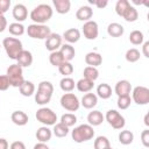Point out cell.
I'll use <instances>...</instances> for the list:
<instances>
[{"label": "cell", "mask_w": 149, "mask_h": 149, "mask_svg": "<svg viewBox=\"0 0 149 149\" xmlns=\"http://www.w3.org/2000/svg\"><path fill=\"white\" fill-rule=\"evenodd\" d=\"M54 14V9L48 3H40L30 12V19L34 21V23L37 24H44L48 22Z\"/></svg>", "instance_id": "cell-1"}, {"label": "cell", "mask_w": 149, "mask_h": 149, "mask_svg": "<svg viewBox=\"0 0 149 149\" xmlns=\"http://www.w3.org/2000/svg\"><path fill=\"white\" fill-rule=\"evenodd\" d=\"M54 93V85L48 81V80H43L38 84L37 87V92L35 93V101L37 105H47L48 102H50L51 97Z\"/></svg>", "instance_id": "cell-2"}, {"label": "cell", "mask_w": 149, "mask_h": 149, "mask_svg": "<svg viewBox=\"0 0 149 149\" xmlns=\"http://www.w3.org/2000/svg\"><path fill=\"white\" fill-rule=\"evenodd\" d=\"M71 136L74 142L83 143V142H86V141L93 139L94 130H93V127L90 126L88 123H83V125H79L78 127L73 128V130L71 132Z\"/></svg>", "instance_id": "cell-3"}, {"label": "cell", "mask_w": 149, "mask_h": 149, "mask_svg": "<svg viewBox=\"0 0 149 149\" xmlns=\"http://www.w3.org/2000/svg\"><path fill=\"white\" fill-rule=\"evenodd\" d=\"M2 47L10 59H16L19 54L23 50L22 42L16 37H5L2 41Z\"/></svg>", "instance_id": "cell-4"}, {"label": "cell", "mask_w": 149, "mask_h": 149, "mask_svg": "<svg viewBox=\"0 0 149 149\" xmlns=\"http://www.w3.org/2000/svg\"><path fill=\"white\" fill-rule=\"evenodd\" d=\"M6 76H7L8 80H9L10 86H13V87H20L23 84V81H24L22 68L20 65H17V64L9 65L7 68Z\"/></svg>", "instance_id": "cell-5"}, {"label": "cell", "mask_w": 149, "mask_h": 149, "mask_svg": "<svg viewBox=\"0 0 149 149\" xmlns=\"http://www.w3.org/2000/svg\"><path fill=\"white\" fill-rule=\"evenodd\" d=\"M35 118H36V120L38 122L43 123L47 127L48 126H54V125L57 123L56 122L57 121V114L52 109H50L48 107H41V108H38L36 111Z\"/></svg>", "instance_id": "cell-6"}, {"label": "cell", "mask_w": 149, "mask_h": 149, "mask_svg": "<svg viewBox=\"0 0 149 149\" xmlns=\"http://www.w3.org/2000/svg\"><path fill=\"white\" fill-rule=\"evenodd\" d=\"M27 34L29 37L35 38V40H45L50 34L51 30L48 26L45 24H37V23H33L29 24L27 28Z\"/></svg>", "instance_id": "cell-7"}, {"label": "cell", "mask_w": 149, "mask_h": 149, "mask_svg": "<svg viewBox=\"0 0 149 149\" xmlns=\"http://www.w3.org/2000/svg\"><path fill=\"white\" fill-rule=\"evenodd\" d=\"M61 106L69 112H76V111H78V108L80 106V101L76 94L64 93L61 97Z\"/></svg>", "instance_id": "cell-8"}, {"label": "cell", "mask_w": 149, "mask_h": 149, "mask_svg": "<svg viewBox=\"0 0 149 149\" xmlns=\"http://www.w3.org/2000/svg\"><path fill=\"white\" fill-rule=\"evenodd\" d=\"M105 119L108 122V125L112 126L114 129H122L125 127V125H126L125 118L115 109L107 111V113L105 115Z\"/></svg>", "instance_id": "cell-9"}, {"label": "cell", "mask_w": 149, "mask_h": 149, "mask_svg": "<svg viewBox=\"0 0 149 149\" xmlns=\"http://www.w3.org/2000/svg\"><path fill=\"white\" fill-rule=\"evenodd\" d=\"M133 101L137 105H147L149 102V88L146 86H136L132 92Z\"/></svg>", "instance_id": "cell-10"}, {"label": "cell", "mask_w": 149, "mask_h": 149, "mask_svg": "<svg viewBox=\"0 0 149 149\" xmlns=\"http://www.w3.org/2000/svg\"><path fill=\"white\" fill-rule=\"evenodd\" d=\"M81 28H83L84 37L87 40H95L99 35V27L95 21L90 20V21L85 22Z\"/></svg>", "instance_id": "cell-11"}, {"label": "cell", "mask_w": 149, "mask_h": 149, "mask_svg": "<svg viewBox=\"0 0 149 149\" xmlns=\"http://www.w3.org/2000/svg\"><path fill=\"white\" fill-rule=\"evenodd\" d=\"M62 36L56 33H51L47 38H45V48L50 52L52 51H58V49L62 45Z\"/></svg>", "instance_id": "cell-12"}, {"label": "cell", "mask_w": 149, "mask_h": 149, "mask_svg": "<svg viewBox=\"0 0 149 149\" xmlns=\"http://www.w3.org/2000/svg\"><path fill=\"white\" fill-rule=\"evenodd\" d=\"M130 91H132V85L128 80L126 79H122V80H119L116 84H115V87H114V92L118 97H125V95H129L130 94Z\"/></svg>", "instance_id": "cell-13"}, {"label": "cell", "mask_w": 149, "mask_h": 149, "mask_svg": "<svg viewBox=\"0 0 149 149\" xmlns=\"http://www.w3.org/2000/svg\"><path fill=\"white\" fill-rule=\"evenodd\" d=\"M12 14H13V17L19 22L21 23L22 21H24L28 16V10H27V7L23 5V3H16L14 5L13 7V10H12Z\"/></svg>", "instance_id": "cell-14"}, {"label": "cell", "mask_w": 149, "mask_h": 149, "mask_svg": "<svg viewBox=\"0 0 149 149\" xmlns=\"http://www.w3.org/2000/svg\"><path fill=\"white\" fill-rule=\"evenodd\" d=\"M16 62H17L16 64L20 65L21 68H29L33 64V54L23 49L16 57Z\"/></svg>", "instance_id": "cell-15"}, {"label": "cell", "mask_w": 149, "mask_h": 149, "mask_svg": "<svg viewBox=\"0 0 149 149\" xmlns=\"http://www.w3.org/2000/svg\"><path fill=\"white\" fill-rule=\"evenodd\" d=\"M85 63L87 64V66L97 68V66L101 65V63H102V56L99 52H95V51L87 52L86 56H85Z\"/></svg>", "instance_id": "cell-16"}, {"label": "cell", "mask_w": 149, "mask_h": 149, "mask_svg": "<svg viewBox=\"0 0 149 149\" xmlns=\"http://www.w3.org/2000/svg\"><path fill=\"white\" fill-rule=\"evenodd\" d=\"M10 120L13 121L14 125L16 126H26L28 123V115L23 111H14L10 115Z\"/></svg>", "instance_id": "cell-17"}, {"label": "cell", "mask_w": 149, "mask_h": 149, "mask_svg": "<svg viewBox=\"0 0 149 149\" xmlns=\"http://www.w3.org/2000/svg\"><path fill=\"white\" fill-rule=\"evenodd\" d=\"M35 136H36V139L38 140V142L47 143L48 141H50V140H51V136H52V130H51L50 128H48L47 126H42V127L37 128Z\"/></svg>", "instance_id": "cell-18"}, {"label": "cell", "mask_w": 149, "mask_h": 149, "mask_svg": "<svg viewBox=\"0 0 149 149\" xmlns=\"http://www.w3.org/2000/svg\"><path fill=\"white\" fill-rule=\"evenodd\" d=\"M93 15V9L90 7V6H81L77 9L76 12V17L79 20V21H90L91 17Z\"/></svg>", "instance_id": "cell-19"}, {"label": "cell", "mask_w": 149, "mask_h": 149, "mask_svg": "<svg viewBox=\"0 0 149 149\" xmlns=\"http://www.w3.org/2000/svg\"><path fill=\"white\" fill-rule=\"evenodd\" d=\"M59 52L62 54V56H63V58H64L65 62H71L74 58V56H76L74 48L71 44H69V43L62 44L61 48H59Z\"/></svg>", "instance_id": "cell-20"}, {"label": "cell", "mask_w": 149, "mask_h": 149, "mask_svg": "<svg viewBox=\"0 0 149 149\" xmlns=\"http://www.w3.org/2000/svg\"><path fill=\"white\" fill-rule=\"evenodd\" d=\"M80 104H81V106H83L84 108L91 109V108H93L94 106H97V104H98V97H97V94L88 92V93L84 94V97L81 98Z\"/></svg>", "instance_id": "cell-21"}, {"label": "cell", "mask_w": 149, "mask_h": 149, "mask_svg": "<svg viewBox=\"0 0 149 149\" xmlns=\"http://www.w3.org/2000/svg\"><path fill=\"white\" fill-rule=\"evenodd\" d=\"M62 38H64L69 44L71 43H77L80 38V31L77 28H70L64 31Z\"/></svg>", "instance_id": "cell-22"}, {"label": "cell", "mask_w": 149, "mask_h": 149, "mask_svg": "<svg viewBox=\"0 0 149 149\" xmlns=\"http://www.w3.org/2000/svg\"><path fill=\"white\" fill-rule=\"evenodd\" d=\"M104 120H105V116L102 115V113L100 111H92L87 114V122L92 127L100 126Z\"/></svg>", "instance_id": "cell-23"}, {"label": "cell", "mask_w": 149, "mask_h": 149, "mask_svg": "<svg viewBox=\"0 0 149 149\" xmlns=\"http://www.w3.org/2000/svg\"><path fill=\"white\" fill-rule=\"evenodd\" d=\"M52 3L58 14H66L70 12V8H71L70 0H52Z\"/></svg>", "instance_id": "cell-24"}, {"label": "cell", "mask_w": 149, "mask_h": 149, "mask_svg": "<svg viewBox=\"0 0 149 149\" xmlns=\"http://www.w3.org/2000/svg\"><path fill=\"white\" fill-rule=\"evenodd\" d=\"M123 33H125L123 26L118 22H112L107 27V34L112 37H120L123 35Z\"/></svg>", "instance_id": "cell-25"}, {"label": "cell", "mask_w": 149, "mask_h": 149, "mask_svg": "<svg viewBox=\"0 0 149 149\" xmlns=\"http://www.w3.org/2000/svg\"><path fill=\"white\" fill-rule=\"evenodd\" d=\"M94 86V81H91L86 78H81L79 79L77 83H76V87L79 92H83V93H88L91 92V90L93 88Z\"/></svg>", "instance_id": "cell-26"}, {"label": "cell", "mask_w": 149, "mask_h": 149, "mask_svg": "<svg viewBox=\"0 0 149 149\" xmlns=\"http://www.w3.org/2000/svg\"><path fill=\"white\" fill-rule=\"evenodd\" d=\"M112 95V87L106 84V83H102V84H99L98 87H97V97L101 98V99H108L111 98Z\"/></svg>", "instance_id": "cell-27"}, {"label": "cell", "mask_w": 149, "mask_h": 149, "mask_svg": "<svg viewBox=\"0 0 149 149\" xmlns=\"http://www.w3.org/2000/svg\"><path fill=\"white\" fill-rule=\"evenodd\" d=\"M19 91L23 97H30L35 93V85H34L33 81L24 80L23 84L19 87Z\"/></svg>", "instance_id": "cell-28"}, {"label": "cell", "mask_w": 149, "mask_h": 149, "mask_svg": "<svg viewBox=\"0 0 149 149\" xmlns=\"http://www.w3.org/2000/svg\"><path fill=\"white\" fill-rule=\"evenodd\" d=\"M121 17H123L127 22H135V21L137 20V17H139V12H137V9H136L134 6L130 5V6L123 12V14H122Z\"/></svg>", "instance_id": "cell-29"}, {"label": "cell", "mask_w": 149, "mask_h": 149, "mask_svg": "<svg viewBox=\"0 0 149 149\" xmlns=\"http://www.w3.org/2000/svg\"><path fill=\"white\" fill-rule=\"evenodd\" d=\"M74 86H76V83H74V80L71 77H64L59 81L61 90L64 91V92H66V93H70L74 88Z\"/></svg>", "instance_id": "cell-30"}, {"label": "cell", "mask_w": 149, "mask_h": 149, "mask_svg": "<svg viewBox=\"0 0 149 149\" xmlns=\"http://www.w3.org/2000/svg\"><path fill=\"white\" fill-rule=\"evenodd\" d=\"M8 31H9V34L13 35V36H21V35L24 34L26 28H24V26H23L22 23L13 22V23L9 24V27H8Z\"/></svg>", "instance_id": "cell-31"}, {"label": "cell", "mask_w": 149, "mask_h": 149, "mask_svg": "<svg viewBox=\"0 0 149 149\" xmlns=\"http://www.w3.org/2000/svg\"><path fill=\"white\" fill-rule=\"evenodd\" d=\"M134 141V134L130 130H121L119 134V142L123 146H128Z\"/></svg>", "instance_id": "cell-32"}, {"label": "cell", "mask_w": 149, "mask_h": 149, "mask_svg": "<svg viewBox=\"0 0 149 149\" xmlns=\"http://www.w3.org/2000/svg\"><path fill=\"white\" fill-rule=\"evenodd\" d=\"M83 74H84L83 78H86V79H88V80H91V81H94V80H97L98 77H99V71H98L97 68L86 66V68L84 69Z\"/></svg>", "instance_id": "cell-33"}, {"label": "cell", "mask_w": 149, "mask_h": 149, "mask_svg": "<svg viewBox=\"0 0 149 149\" xmlns=\"http://www.w3.org/2000/svg\"><path fill=\"white\" fill-rule=\"evenodd\" d=\"M52 134H54L56 137H65V136L69 134V128H68L65 125L58 122V123L54 125Z\"/></svg>", "instance_id": "cell-34"}, {"label": "cell", "mask_w": 149, "mask_h": 149, "mask_svg": "<svg viewBox=\"0 0 149 149\" xmlns=\"http://www.w3.org/2000/svg\"><path fill=\"white\" fill-rule=\"evenodd\" d=\"M129 41L132 44L134 45H140L143 43L144 41V35L142 31L140 30H133L130 34H129Z\"/></svg>", "instance_id": "cell-35"}, {"label": "cell", "mask_w": 149, "mask_h": 149, "mask_svg": "<svg viewBox=\"0 0 149 149\" xmlns=\"http://www.w3.org/2000/svg\"><path fill=\"white\" fill-rule=\"evenodd\" d=\"M77 122V116L73 113H65L61 116V123L65 125L68 128L74 126Z\"/></svg>", "instance_id": "cell-36"}, {"label": "cell", "mask_w": 149, "mask_h": 149, "mask_svg": "<svg viewBox=\"0 0 149 149\" xmlns=\"http://www.w3.org/2000/svg\"><path fill=\"white\" fill-rule=\"evenodd\" d=\"M49 62H50L51 65L58 68V66H59L63 62H65V61H64L62 54H61L59 50H58V51H52V52H50V55H49Z\"/></svg>", "instance_id": "cell-37"}, {"label": "cell", "mask_w": 149, "mask_h": 149, "mask_svg": "<svg viewBox=\"0 0 149 149\" xmlns=\"http://www.w3.org/2000/svg\"><path fill=\"white\" fill-rule=\"evenodd\" d=\"M94 149H106L108 147H111V143H109V140L106 137V136H98L95 140H94Z\"/></svg>", "instance_id": "cell-38"}, {"label": "cell", "mask_w": 149, "mask_h": 149, "mask_svg": "<svg viewBox=\"0 0 149 149\" xmlns=\"http://www.w3.org/2000/svg\"><path fill=\"white\" fill-rule=\"evenodd\" d=\"M126 61L129 62V63H135L140 59V51L136 49V48H132V49H128L126 55Z\"/></svg>", "instance_id": "cell-39"}, {"label": "cell", "mask_w": 149, "mask_h": 149, "mask_svg": "<svg viewBox=\"0 0 149 149\" xmlns=\"http://www.w3.org/2000/svg\"><path fill=\"white\" fill-rule=\"evenodd\" d=\"M58 71L61 74H63L64 77H69L70 74H72L73 72V65L71 64V62H63L59 66H58Z\"/></svg>", "instance_id": "cell-40"}, {"label": "cell", "mask_w": 149, "mask_h": 149, "mask_svg": "<svg viewBox=\"0 0 149 149\" xmlns=\"http://www.w3.org/2000/svg\"><path fill=\"white\" fill-rule=\"evenodd\" d=\"M129 6H130V2H129L128 0H119V1L116 2V5H115V12H116V14H118L119 16H122L123 12H125Z\"/></svg>", "instance_id": "cell-41"}, {"label": "cell", "mask_w": 149, "mask_h": 149, "mask_svg": "<svg viewBox=\"0 0 149 149\" xmlns=\"http://www.w3.org/2000/svg\"><path fill=\"white\" fill-rule=\"evenodd\" d=\"M132 99L130 95H125V97H118V107L120 109H127L130 106Z\"/></svg>", "instance_id": "cell-42"}, {"label": "cell", "mask_w": 149, "mask_h": 149, "mask_svg": "<svg viewBox=\"0 0 149 149\" xmlns=\"http://www.w3.org/2000/svg\"><path fill=\"white\" fill-rule=\"evenodd\" d=\"M10 86L9 80L6 74H0V91H6Z\"/></svg>", "instance_id": "cell-43"}, {"label": "cell", "mask_w": 149, "mask_h": 149, "mask_svg": "<svg viewBox=\"0 0 149 149\" xmlns=\"http://www.w3.org/2000/svg\"><path fill=\"white\" fill-rule=\"evenodd\" d=\"M10 0H0V15H3L10 7Z\"/></svg>", "instance_id": "cell-44"}, {"label": "cell", "mask_w": 149, "mask_h": 149, "mask_svg": "<svg viewBox=\"0 0 149 149\" xmlns=\"http://www.w3.org/2000/svg\"><path fill=\"white\" fill-rule=\"evenodd\" d=\"M141 142L146 148H149V129H144L141 133Z\"/></svg>", "instance_id": "cell-45"}, {"label": "cell", "mask_w": 149, "mask_h": 149, "mask_svg": "<svg viewBox=\"0 0 149 149\" xmlns=\"http://www.w3.org/2000/svg\"><path fill=\"white\" fill-rule=\"evenodd\" d=\"M88 2L92 3V5H94V6H97V7L100 8V9L105 8V7L108 5V1H107V0H90Z\"/></svg>", "instance_id": "cell-46"}, {"label": "cell", "mask_w": 149, "mask_h": 149, "mask_svg": "<svg viewBox=\"0 0 149 149\" xmlns=\"http://www.w3.org/2000/svg\"><path fill=\"white\" fill-rule=\"evenodd\" d=\"M9 149H26V146L23 142L21 141H14L10 146H9Z\"/></svg>", "instance_id": "cell-47"}, {"label": "cell", "mask_w": 149, "mask_h": 149, "mask_svg": "<svg viewBox=\"0 0 149 149\" xmlns=\"http://www.w3.org/2000/svg\"><path fill=\"white\" fill-rule=\"evenodd\" d=\"M7 28V19L5 15H0V33H2Z\"/></svg>", "instance_id": "cell-48"}, {"label": "cell", "mask_w": 149, "mask_h": 149, "mask_svg": "<svg viewBox=\"0 0 149 149\" xmlns=\"http://www.w3.org/2000/svg\"><path fill=\"white\" fill-rule=\"evenodd\" d=\"M142 54H143L144 57L149 58V42L148 41L144 42L143 45H142Z\"/></svg>", "instance_id": "cell-49"}, {"label": "cell", "mask_w": 149, "mask_h": 149, "mask_svg": "<svg viewBox=\"0 0 149 149\" xmlns=\"http://www.w3.org/2000/svg\"><path fill=\"white\" fill-rule=\"evenodd\" d=\"M9 148V144H8V141L3 137L0 139V149H8Z\"/></svg>", "instance_id": "cell-50"}, {"label": "cell", "mask_w": 149, "mask_h": 149, "mask_svg": "<svg viewBox=\"0 0 149 149\" xmlns=\"http://www.w3.org/2000/svg\"><path fill=\"white\" fill-rule=\"evenodd\" d=\"M33 149H50V148L48 147V144H47V143L38 142V143H36V144L34 146V148H33Z\"/></svg>", "instance_id": "cell-51"}, {"label": "cell", "mask_w": 149, "mask_h": 149, "mask_svg": "<svg viewBox=\"0 0 149 149\" xmlns=\"http://www.w3.org/2000/svg\"><path fill=\"white\" fill-rule=\"evenodd\" d=\"M148 118H149V114H148V113H147V114H146V115H144V125H146V126H147V127H148V126H149V121H148Z\"/></svg>", "instance_id": "cell-52"}, {"label": "cell", "mask_w": 149, "mask_h": 149, "mask_svg": "<svg viewBox=\"0 0 149 149\" xmlns=\"http://www.w3.org/2000/svg\"><path fill=\"white\" fill-rule=\"evenodd\" d=\"M106 149H113V148H112V147H108V148H106Z\"/></svg>", "instance_id": "cell-53"}, {"label": "cell", "mask_w": 149, "mask_h": 149, "mask_svg": "<svg viewBox=\"0 0 149 149\" xmlns=\"http://www.w3.org/2000/svg\"><path fill=\"white\" fill-rule=\"evenodd\" d=\"M0 48H1V44H0Z\"/></svg>", "instance_id": "cell-54"}]
</instances>
